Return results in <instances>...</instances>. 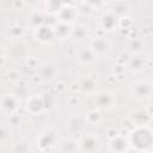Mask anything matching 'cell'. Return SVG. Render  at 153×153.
Instances as JSON below:
<instances>
[{
  "mask_svg": "<svg viewBox=\"0 0 153 153\" xmlns=\"http://www.w3.org/2000/svg\"><path fill=\"white\" fill-rule=\"evenodd\" d=\"M129 140L133 148L145 152L153 145V131L147 126H137L131 130Z\"/></svg>",
  "mask_w": 153,
  "mask_h": 153,
  "instance_id": "1",
  "label": "cell"
},
{
  "mask_svg": "<svg viewBox=\"0 0 153 153\" xmlns=\"http://www.w3.org/2000/svg\"><path fill=\"white\" fill-rule=\"evenodd\" d=\"M79 143H80V148L84 153H94L99 147L98 139L92 134L82 136Z\"/></svg>",
  "mask_w": 153,
  "mask_h": 153,
  "instance_id": "2",
  "label": "cell"
},
{
  "mask_svg": "<svg viewBox=\"0 0 153 153\" xmlns=\"http://www.w3.org/2000/svg\"><path fill=\"white\" fill-rule=\"evenodd\" d=\"M35 36L38 41H41L43 43H49L55 38V33H54L53 27L47 26L44 24H42L35 29Z\"/></svg>",
  "mask_w": 153,
  "mask_h": 153,
  "instance_id": "3",
  "label": "cell"
},
{
  "mask_svg": "<svg viewBox=\"0 0 153 153\" xmlns=\"http://www.w3.org/2000/svg\"><path fill=\"white\" fill-rule=\"evenodd\" d=\"M94 103L98 108H102V109L110 108L115 103V97L112 93L108 91H100L94 96Z\"/></svg>",
  "mask_w": 153,
  "mask_h": 153,
  "instance_id": "4",
  "label": "cell"
},
{
  "mask_svg": "<svg viewBox=\"0 0 153 153\" xmlns=\"http://www.w3.org/2000/svg\"><path fill=\"white\" fill-rule=\"evenodd\" d=\"M84 127H85V118H84L82 116H80V115H74V116H72L71 120L68 121V126H67L68 131H69V134H72V135H78V134H80V133L82 131Z\"/></svg>",
  "mask_w": 153,
  "mask_h": 153,
  "instance_id": "5",
  "label": "cell"
},
{
  "mask_svg": "<svg viewBox=\"0 0 153 153\" xmlns=\"http://www.w3.org/2000/svg\"><path fill=\"white\" fill-rule=\"evenodd\" d=\"M57 17H59L60 22L71 24L76 17V7H74L72 5H63L59 11Z\"/></svg>",
  "mask_w": 153,
  "mask_h": 153,
  "instance_id": "6",
  "label": "cell"
},
{
  "mask_svg": "<svg viewBox=\"0 0 153 153\" xmlns=\"http://www.w3.org/2000/svg\"><path fill=\"white\" fill-rule=\"evenodd\" d=\"M110 148L115 153H123L128 149V140L122 135H115L110 140Z\"/></svg>",
  "mask_w": 153,
  "mask_h": 153,
  "instance_id": "7",
  "label": "cell"
},
{
  "mask_svg": "<svg viewBox=\"0 0 153 153\" xmlns=\"http://www.w3.org/2000/svg\"><path fill=\"white\" fill-rule=\"evenodd\" d=\"M130 118L136 126H146L151 120V115L145 109H135L131 112Z\"/></svg>",
  "mask_w": 153,
  "mask_h": 153,
  "instance_id": "8",
  "label": "cell"
},
{
  "mask_svg": "<svg viewBox=\"0 0 153 153\" xmlns=\"http://www.w3.org/2000/svg\"><path fill=\"white\" fill-rule=\"evenodd\" d=\"M100 24L104 29L111 30L118 24V16H116L114 12L108 11L100 17Z\"/></svg>",
  "mask_w": 153,
  "mask_h": 153,
  "instance_id": "9",
  "label": "cell"
},
{
  "mask_svg": "<svg viewBox=\"0 0 153 153\" xmlns=\"http://www.w3.org/2000/svg\"><path fill=\"white\" fill-rule=\"evenodd\" d=\"M19 106V100L16 96L12 94H6L1 98V108L8 112H13L18 109Z\"/></svg>",
  "mask_w": 153,
  "mask_h": 153,
  "instance_id": "10",
  "label": "cell"
},
{
  "mask_svg": "<svg viewBox=\"0 0 153 153\" xmlns=\"http://www.w3.org/2000/svg\"><path fill=\"white\" fill-rule=\"evenodd\" d=\"M55 134L53 130H45L44 133H42L38 137V146L43 149L51 147L55 143Z\"/></svg>",
  "mask_w": 153,
  "mask_h": 153,
  "instance_id": "11",
  "label": "cell"
},
{
  "mask_svg": "<svg viewBox=\"0 0 153 153\" xmlns=\"http://www.w3.org/2000/svg\"><path fill=\"white\" fill-rule=\"evenodd\" d=\"M26 108L31 114H38L41 112L43 108V102L41 96H31L26 102Z\"/></svg>",
  "mask_w": 153,
  "mask_h": 153,
  "instance_id": "12",
  "label": "cell"
},
{
  "mask_svg": "<svg viewBox=\"0 0 153 153\" xmlns=\"http://www.w3.org/2000/svg\"><path fill=\"white\" fill-rule=\"evenodd\" d=\"M54 30V33H55V37H59V38H65L67 36L71 35L72 32V25L68 24V23H63V22H57L56 25L53 27Z\"/></svg>",
  "mask_w": 153,
  "mask_h": 153,
  "instance_id": "13",
  "label": "cell"
},
{
  "mask_svg": "<svg viewBox=\"0 0 153 153\" xmlns=\"http://www.w3.org/2000/svg\"><path fill=\"white\" fill-rule=\"evenodd\" d=\"M133 91H134V93H135L136 97H139V98H145V97H148V96L151 94L152 87H151V85H149L148 82H146V81H139V82H136V84L134 85Z\"/></svg>",
  "mask_w": 153,
  "mask_h": 153,
  "instance_id": "14",
  "label": "cell"
},
{
  "mask_svg": "<svg viewBox=\"0 0 153 153\" xmlns=\"http://www.w3.org/2000/svg\"><path fill=\"white\" fill-rule=\"evenodd\" d=\"M145 67V57L140 54H133L128 60V68L131 71H140Z\"/></svg>",
  "mask_w": 153,
  "mask_h": 153,
  "instance_id": "15",
  "label": "cell"
},
{
  "mask_svg": "<svg viewBox=\"0 0 153 153\" xmlns=\"http://www.w3.org/2000/svg\"><path fill=\"white\" fill-rule=\"evenodd\" d=\"M91 49L94 53H99L103 54L109 49V42L104 38V37H97L92 41L91 43Z\"/></svg>",
  "mask_w": 153,
  "mask_h": 153,
  "instance_id": "16",
  "label": "cell"
},
{
  "mask_svg": "<svg viewBox=\"0 0 153 153\" xmlns=\"http://www.w3.org/2000/svg\"><path fill=\"white\" fill-rule=\"evenodd\" d=\"M128 8H129L128 2H126V1H123V0H116V1H112L111 5H110V10H112L111 12H114L116 16L126 13Z\"/></svg>",
  "mask_w": 153,
  "mask_h": 153,
  "instance_id": "17",
  "label": "cell"
},
{
  "mask_svg": "<svg viewBox=\"0 0 153 153\" xmlns=\"http://www.w3.org/2000/svg\"><path fill=\"white\" fill-rule=\"evenodd\" d=\"M79 86L84 92H90L96 87V79L93 76H84L80 79Z\"/></svg>",
  "mask_w": 153,
  "mask_h": 153,
  "instance_id": "18",
  "label": "cell"
},
{
  "mask_svg": "<svg viewBox=\"0 0 153 153\" xmlns=\"http://www.w3.org/2000/svg\"><path fill=\"white\" fill-rule=\"evenodd\" d=\"M56 74V68L54 65H50V63H47L44 65L42 68H41V76L45 80H50L55 76Z\"/></svg>",
  "mask_w": 153,
  "mask_h": 153,
  "instance_id": "19",
  "label": "cell"
},
{
  "mask_svg": "<svg viewBox=\"0 0 153 153\" xmlns=\"http://www.w3.org/2000/svg\"><path fill=\"white\" fill-rule=\"evenodd\" d=\"M78 56H79V60L81 62L87 63V62H91L94 59V51L91 48H82V49H80Z\"/></svg>",
  "mask_w": 153,
  "mask_h": 153,
  "instance_id": "20",
  "label": "cell"
},
{
  "mask_svg": "<svg viewBox=\"0 0 153 153\" xmlns=\"http://www.w3.org/2000/svg\"><path fill=\"white\" fill-rule=\"evenodd\" d=\"M71 35L74 38H76V39H82V38H85L88 35V31H87V27L86 26H84V25H76V26H72Z\"/></svg>",
  "mask_w": 153,
  "mask_h": 153,
  "instance_id": "21",
  "label": "cell"
},
{
  "mask_svg": "<svg viewBox=\"0 0 153 153\" xmlns=\"http://www.w3.org/2000/svg\"><path fill=\"white\" fill-rule=\"evenodd\" d=\"M76 148H78L76 142L73 139H66L61 145V151L63 153H75Z\"/></svg>",
  "mask_w": 153,
  "mask_h": 153,
  "instance_id": "22",
  "label": "cell"
},
{
  "mask_svg": "<svg viewBox=\"0 0 153 153\" xmlns=\"http://www.w3.org/2000/svg\"><path fill=\"white\" fill-rule=\"evenodd\" d=\"M43 20H44V13L41 12V11H38V10L33 11L31 13V16H30V23L35 27H38L39 25H42L43 24Z\"/></svg>",
  "mask_w": 153,
  "mask_h": 153,
  "instance_id": "23",
  "label": "cell"
},
{
  "mask_svg": "<svg viewBox=\"0 0 153 153\" xmlns=\"http://www.w3.org/2000/svg\"><path fill=\"white\" fill-rule=\"evenodd\" d=\"M128 48L134 54H140V51L143 49V42L140 38H131L128 43Z\"/></svg>",
  "mask_w": 153,
  "mask_h": 153,
  "instance_id": "24",
  "label": "cell"
},
{
  "mask_svg": "<svg viewBox=\"0 0 153 153\" xmlns=\"http://www.w3.org/2000/svg\"><path fill=\"white\" fill-rule=\"evenodd\" d=\"M62 6H63V2L61 0H47L45 1V8L48 10L49 13L59 12Z\"/></svg>",
  "mask_w": 153,
  "mask_h": 153,
  "instance_id": "25",
  "label": "cell"
},
{
  "mask_svg": "<svg viewBox=\"0 0 153 153\" xmlns=\"http://www.w3.org/2000/svg\"><path fill=\"white\" fill-rule=\"evenodd\" d=\"M41 98H42L43 108H44V109H51V108L54 106V104H55V98H54V96H53L51 93L44 92V93L41 96Z\"/></svg>",
  "mask_w": 153,
  "mask_h": 153,
  "instance_id": "26",
  "label": "cell"
},
{
  "mask_svg": "<svg viewBox=\"0 0 153 153\" xmlns=\"http://www.w3.org/2000/svg\"><path fill=\"white\" fill-rule=\"evenodd\" d=\"M30 151L31 148L26 141H18L13 146V153H27Z\"/></svg>",
  "mask_w": 153,
  "mask_h": 153,
  "instance_id": "27",
  "label": "cell"
},
{
  "mask_svg": "<svg viewBox=\"0 0 153 153\" xmlns=\"http://www.w3.org/2000/svg\"><path fill=\"white\" fill-rule=\"evenodd\" d=\"M59 22V17L56 16V13H45L44 14V20H43V24L47 25V26H50V27H54L56 25V23Z\"/></svg>",
  "mask_w": 153,
  "mask_h": 153,
  "instance_id": "28",
  "label": "cell"
},
{
  "mask_svg": "<svg viewBox=\"0 0 153 153\" xmlns=\"http://www.w3.org/2000/svg\"><path fill=\"white\" fill-rule=\"evenodd\" d=\"M8 33H10L12 37H19V36L23 35V29H22V26H20L19 24L13 23V24H11V25L8 26Z\"/></svg>",
  "mask_w": 153,
  "mask_h": 153,
  "instance_id": "29",
  "label": "cell"
},
{
  "mask_svg": "<svg viewBox=\"0 0 153 153\" xmlns=\"http://www.w3.org/2000/svg\"><path fill=\"white\" fill-rule=\"evenodd\" d=\"M78 10L81 12V13H84V14H88L90 12H91V10H92V6H91V4L88 2V1H82V2H80L79 5H78ZM76 10V11H78Z\"/></svg>",
  "mask_w": 153,
  "mask_h": 153,
  "instance_id": "30",
  "label": "cell"
},
{
  "mask_svg": "<svg viewBox=\"0 0 153 153\" xmlns=\"http://www.w3.org/2000/svg\"><path fill=\"white\" fill-rule=\"evenodd\" d=\"M100 120V114L98 110H92L87 114V121L91 123H97Z\"/></svg>",
  "mask_w": 153,
  "mask_h": 153,
  "instance_id": "31",
  "label": "cell"
},
{
  "mask_svg": "<svg viewBox=\"0 0 153 153\" xmlns=\"http://www.w3.org/2000/svg\"><path fill=\"white\" fill-rule=\"evenodd\" d=\"M118 24L122 29H129L130 25H131V19L127 16H123V17L118 18Z\"/></svg>",
  "mask_w": 153,
  "mask_h": 153,
  "instance_id": "32",
  "label": "cell"
},
{
  "mask_svg": "<svg viewBox=\"0 0 153 153\" xmlns=\"http://www.w3.org/2000/svg\"><path fill=\"white\" fill-rule=\"evenodd\" d=\"M8 134H10V131H8L7 127L4 124H0V143L5 142L8 139Z\"/></svg>",
  "mask_w": 153,
  "mask_h": 153,
  "instance_id": "33",
  "label": "cell"
},
{
  "mask_svg": "<svg viewBox=\"0 0 153 153\" xmlns=\"http://www.w3.org/2000/svg\"><path fill=\"white\" fill-rule=\"evenodd\" d=\"M127 153H143V151H139V149H135V148H128Z\"/></svg>",
  "mask_w": 153,
  "mask_h": 153,
  "instance_id": "34",
  "label": "cell"
},
{
  "mask_svg": "<svg viewBox=\"0 0 153 153\" xmlns=\"http://www.w3.org/2000/svg\"><path fill=\"white\" fill-rule=\"evenodd\" d=\"M11 121H12V122H13V123H14V124H16V123H17V122H18V121H19V118H18V117H17V116H13V117H12V120H11Z\"/></svg>",
  "mask_w": 153,
  "mask_h": 153,
  "instance_id": "35",
  "label": "cell"
},
{
  "mask_svg": "<svg viewBox=\"0 0 153 153\" xmlns=\"http://www.w3.org/2000/svg\"><path fill=\"white\" fill-rule=\"evenodd\" d=\"M13 4H14V6H22L23 5L22 1H13Z\"/></svg>",
  "mask_w": 153,
  "mask_h": 153,
  "instance_id": "36",
  "label": "cell"
},
{
  "mask_svg": "<svg viewBox=\"0 0 153 153\" xmlns=\"http://www.w3.org/2000/svg\"><path fill=\"white\" fill-rule=\"evenodd\" d=\"M29 63H30L31 66H35V65H36V60H33V59H31V60H29Z\"/></svg>",
  "mask_w": 153,
  "mask_h": 153,
  "instance_id": "37",
  "label": "cell"
},
{
  "mask_svg": "<svg viewBox=\"0 0 153 153\" xmlns=\"http://www.w3.org/2000/svg\"><path fill=\"white\" fill-rule=\"evenodd\" d=\"M27 153H32V151H30V152H27Z\"/></svg>",
  "mask_w": 153,
  "mask_h": 153,
  "instance_id": "38",
  "label": "cell"
}]
</instances>
